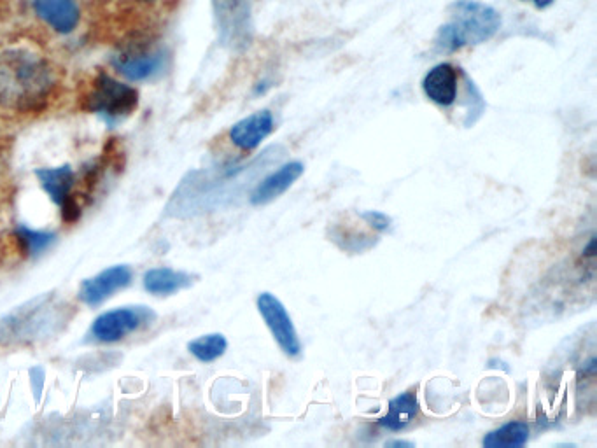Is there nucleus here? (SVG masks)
I'll list each match as a JSON object with an SVG mask.
<instances>
[{"instance_id":"1a4fd4ad","label":"nucleus","mask_w":597,"mask_h":448,"mask_svg":"<svg viewBox=\"0 0 597 448\" xmlns=\"http://www.w3.org/2000/svg\"><path fill=\"white\" fill-rule=\"evenodd\" d=\"M132 282V270L127 265L111 266L92 279H86L79 287V300L86 305H100L109 296L118 293Z\"/></svg>"},{"instance_id":"39448f33","label":"nucleus","mask_w":597,"mask_h":448,"mask_svg":"<svg viewBox=\"0 0 597 448\" xmlns=\"http://www.w3.org/2000/svg\"><path fill=\"white\" fill-rule=\"evenodd\" d=\"M219 37L226 46L244 49L253 37V0H212Z\"/></svg>"},{"instance_id":"9d476101","label":"nucleus","mask_w":597,"mask_h":448,"mask_svg":"<svg viewBox=\"0 0 597 448\" xmlns=\"http://www.w3.org/2000/svg\"><path fill=\"white\" fill-rule=\"evenodd\" d=\"M303 170H305V165L302 161H289L274 172H270L267 177H263L254 186L249 195V202L253 205H267V203L274 202L302 177Z\"/></svg>"},{"instance_id":"20e7f679","label":"nucleus","mask_w":597,"mask_h":448,"mask_svg":"<svg viewBox=\"0 0 597 448\" xmlns=\"http://www.w3.org/2000/svg\"><path fill=\"white\" fill-rule=\"evenodd\" d=\"M139 104V93L107 74H99L86 95V111L99 114L109 123L128 118Z\"/></svg>"},{"instance_id":"f3484780","label":"nucleus","mask_w":597,"mask_h":448,"mask_svg":"<svg viewBox=\"0 0 597 448\" xmlns=\"http://www.w3.org/2000/svg\"><path fill=\"white\" fill-rule=\"evenodd\" d=\"M531 427L524 420H510L503 426L485 434V448H520L526 445Z\"/></svg>"},{"instance_id":"aec40b11","label":"nucleus","mask_w":597,"mask_h":448,"mask_svg":"<svg viewBox=\"0 0 597 448\" xmlns=\"http://www.w3.org/2000/svg\"><path fill=\"white\" fill-rule=\"evenodd\" d=\"M359 217L377 231H387L393 223V219L387 216L386 212H380V210H365L359 214Z\"/></svg>"},{"instance_id":"ddd939ff","label":"nucleus","mask_w":597,"mask_h":448,"mask_svg":"<svg viewBox=\"0 0 597 448\" xmlns=\"http://www.w3.org/2000/svg\"><path fill=\"white\" fill-rule=\"evenodd\" d=\"M163 56L146 49H130L113 58L114 69L128 81H146L162 67Z\"/></svg>"},{"instance_id":"6ab92c4d","label":"nucleus","mask_w":597,"mask_h":448,"mask_svg":"<svg viewBox=\"0 0 597 448\" xmlns=\"http://www.w3.org/2000/svg\"><path fill=\"white\" fill-rule=\"evenodd\" d=\"M16 237L20 238L23 249L29 252L30 256H37L55 242L57 235L48 233V231L30 230L27 226H18L16 228Z\"/></svg>"},{"instance_id":"5701e85b","label":"nucleus","mask_w":597,"mask_h":448,"mask_svg":"<svg viewBox=\"0 0 597 448\" xmlns=\"http://www.w3.org/2000/svg\"><path fill=\"white\" fill-rule=\"evenodd\" d=\"M527 2H533L534 6L538 7V9H545V7L550 6L554 0H527Z\"/></svg>"},{"instance_id":"423d86ee","label":"nucleus","mask_w":597,"mask_h":448,"mask_svg":"<svg viewBox=\"0 0 597 448\" xmlns=\"http://www.w3.org/2000/svg\"><path fill=\"white\" fill-rule=\"evenodd\" d=\"M256 305H258L263 321L274 336L275 342L279 345V349L291 359H298L302 356L303 347L300 336H298L295 322L291 319L288 308L284 307V303L275 294L261 293L256 300Z\"/></svg>"},{"instance_id":"9b49d317","label":"nucleus","mask_w":597,"mask_h":448,"mask_svg":"<svg viewBox=\"0 0 597 448\" xmlns=\"http://www.w3.org/2000/svg\"><path fill=\"white\" fill-rule=\"evenodd\" d=\"M275 130L274 114L263 109V111L253 112L251 116L240 119L230 130V140L240 151H254L256 147L261 146V142L272 135Z\"/></svg>"},{"instance_id":"dca6fc26","label":"nucleus","mask_w":597,"mask_h":448,"mask_svg":"<svg viewBox=\"0 0 597 448\" xmlns=\"http://www.w3.org/2000/svg\"><path fill=\"white\" fill-rule=\"evenodd\" d=\"M193 279L195 277L190 273L177 272L172 268H153L144 275V287L149 293L167 296L181 291L184 287H190Z\"/></svg>"},{"instance_id":"7ed1b4c3","label":"nucleus","mask_w":597,"mask_h":448,"mask_svg":"<svg viewBox=\"0 0 597 448\" xmlns=\"http://www.w3.org/2000/svg\"><path fill=\"white\" fill-rule=\"evenodd\" d=\"M62 308L53 296H39L11 314L0 317V343L30 342L55 329Z\"/></svg>"},{"instance_id":"2eb2a0df","label":"nucleus","mask_w":597,"mask_h":448,"mask_svg":"<svg viewBox=\"0 0 597 448\" xmlns=\"http://www.w3.org/2000/svg\"><path fill=\"white\" fill-rule=\"evenodd\" d=\"M419 415V401L414 391L401 392L389 401V410L382 419L377 420L382 429L398 433L410 426V422Z\"/></svg>"},{"instance_id":"4be33fe9","label":"nucleus","mask_w":597,"mask_h":448,"mask_svg":"<svg viewBox=\"0 0 597 448\" xmlns=\"http://www.w3.org/2000/svg\"><path fill=\"white\" fill-rule=\"evenodd\" d=\"M386 447H389V448H412V447H414V443H412V441H407V440H391V441H386Z\"/></svg>"},{"instance_id":"412c9836","label":"nucleus","mask_w":597,"mask_h":448,"mask_svg":"<svg viewBox=\"0 0 597 448\" xmlns=\"http://www.w3.org/2000/svg\"><path fill=\"white\" fill-rule=\"evenodd\" d=\"M597 252V240L596 237H592L589 240V245L583 249V258H594Z\"/></svg>"},{"instance_id":"f257e3e1","label":"nucleus","mask_w":597,"mask_h":448,"mask_svg":"<svg viewBox=\"0 0 597 448\" xmlns=\"http://www.w3.org/2000/svg\"><path fill=\"white\" fill-rule=\"evenodd\" d=\"M55 83L43 56L29 49L0 53V104L16 111H32L44 104Z\"/></svg>"},{"instance_id":"b1692460","label":"nucleus","mask_w":597,"mask_h":448,"mask_svg":"<svg viewBox=\"0 0 597 448\" xmlns=\"http://www.w3.org/2000/svg\"><path fill=\"white\" fill-rule=\"evenodd\" d=\"M141 2H153V0H141Z\"/></svg>"},{"instance_id":"6e6552de","label":"nucleus","mask_w":597,"mask_h":448,"mask_svg":"<svg viewBox=\"0 0 597 448\" xmlns=\"http://www.w3.org/2000/svg\"><path fill=\"white\" fill-rule=\"evenodd\" d=\"M36 175L41 181L44 191L51 196V200L60 207V212L67 223L78 221L81 214L76 196L72 195V189L76 184V175L72 172L71 165L57 168H39Z\"/></svg>"},{"instance_id":"a211bd4d","label":"nucleus","mask_w":597,"mask_h":448,"mask_svg":"<svg viewBox=\"0 0 597 448\" xmlns=\"http://www.w3.org/2000/svg\"><path fill=\"white\" fill-rule=\"evenodd\" d=\"M226 349H228V340L221 333L200 336V338L193 340L188 345V350H190L191 354L197 357L198 361H202V363L216 361V359L225 354Z\"/></svg>"},{"instance_id":"4468645a","label":"nucleus","mask_w":597,"mask_h":448,"mask_svg":"<svg viewBox=\"0 0 597 448\" xmlns=\"http://www.w3.org/2000/svg\"><path fill=\"white\" fill-rule=\"evenodd\" d=\"M34 9L53 30L71 34L79 23V7L74 0H36Z\"/></svg>"},{"instance_id":"0eeeda50","label":"nucleus","mask_w":597,"mask_h":448,"mask_svg":"<svg viewBox=\"0 0 597 448\" xmlns=\"http://www.w3.org/2000/svg\"><path fill=\"white\" fill-rule=\"evenodd\" d=\"M156 314L148 307H123L97 317L93 322L92 335L99 342H118L137 329L149 326Z\"/></svg>"},{"instance_id":"f8f14e48","label":"nucleus","mask_w":597,"mask_h":448,"mask_svg":"<svg viewBox=\"0 0 597 448\" xmlns=\"http://www.w3.org/2000/svg\"><path fill=\"white\" fill-rule=\"evenodd\" d=\"M457 69L450 63H438L422 79L424 95L440 107H450L457 98Z\"/></svg>"},{"instance_id":"f03ea898","label":"nucleus","mask_w":597,"mask_h":448,"mask_svg":"<svg viewBox=\"0 0 597 448\" xmlns=\"http://www.w3.org/2000/svg\"><path fill=\"white\" fill-rule=\"evenodd\" d=\"M450 21L436 34L440 53H454L464 46L491 41L501 28V16L494 7L478 0H456L449 7Z\"/></svg>"}]
</instances>
